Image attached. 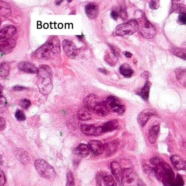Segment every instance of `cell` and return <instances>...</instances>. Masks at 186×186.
Instances as JSON below:
<instances>
[{"instance_id": "obj_18", "label": "cell", "mask_w": 186, "mask_h": 186, "mask_svg": "<svg viewBox=\"0 0 186 186\" xmlns=\"http://www.w3.org/2000/svg\"><path fill=\"white\" fill-rule=\"evenodd\" d=\"M18 67L19 70L27 73L37 74L38 71V69H37L33 64L29 62H20V63H19Z\"/></svg>"}, {"instance_id": "obj_50", "label": "cell", "mask_w": 186, "mask_h": 186, "mask_svg": "<svg viewBox=\"0 0 186 186\" xmlns=\"http://www.w3.org/2000/svg\"><path fill=\"white\" fill-rule=\"evenodd\" d=\"M139 186H146V185H145V184L144 183V182L142 181V180H140V182H139Z\"/></svg>"}, {"instance_id": "obj_34", "label": "cell", "mask_w": 186, "mask_h": 186, "mask_svg": "<svg viewBox=\"0 0 186 186\" xmlns=\"http://www.w3.org/2000/svg\"><path fill=\"white\" fill-rule=\"evenodd\" d=\"M7 101L5 96L1 95L0 98V110L1 112L5 111L7 107Z\"/></svg>"}, {"instance_id": "obj_48", "label": "cell", "mask_w": 186, "mask_h": 186, "mask_svg": "<svg viewBox=\"0 0 186 186\" xmlns=\"http://www.w3.org/2000/svg\"><path fill=\"white\" fill-rule=\"evenodd\" d=\"M99 71L101 72L103 74H107L108 73V71L106 70V69H99Z\"/></svg>"}, {"instance_id": "obj_41", "label": "cell", "mask_w": 186, "mask_h": 186, "mask_svg": "<svg viewBox=\"0 0 186 186\" xmlns=\"http://www.w3.org/2000/svg\"><path fill=\"white\" fill-rule=\"evenodd\" d=\"M110 48L111 52L114 53L117 57H119L120 56V50L117 47L114 46L113 45H109Z\"/></svg>"}, {"instance_id": "obj_17", "label": "cell", "mask_w": 186, "mask_h": 186, "mask_svg": "<svg viewBox=\"0 0 186 186\" xmlns=\"http://www.w3.org/2000/svg\"><path fill=\"white\" fill-rule=\"evenodd\" d=\"M98 12V7L95 3H89L85 7V13L90 19L97 18Z\"/></svg>"}, {"instance_id": "obj_6", "label": "cell", "mask_w": 186, "mask_h": 186, "mask_svg": "<svg viewBox=\"0 0 186 186\" xmlns=\"http://www.w3.org/2000/svg\"><path fill=\"white\" fill-rule=\"evenodd\" d=\"M140 179L132 169H125L123 170L122 185L123 186H139Z\"/></svg>"}, {"instance_id": "obj_47", "label": "cell", "mask_w": 186, "mask_h": 186, "mask_svg": "<svg viewBox=\"0 0 186 186\" xmlns=\"http://www.w3.org/2000/svg\"><path fill=\"white\" fill-rule=\"evenodd\" d=\"M124 56L127 58H131L132 57V54L129 52H128V51H125L124 52Z\"/></svg>"}, {"instance_id": "obj_3", "label": "cell", "mask_w": 186, "mask_h": 186, "mask_svg": "<svg viewBox=\"0 0 186 186\" xmlns=\"http://www.w3.org/2000/svg\"><path fill=\"white\" fill-rule=\"evenodd\" d=\"M37 85L40 93L44 95L49 94L53 89L51 71L47 66H41L37 72Z\"/></svg>"}, {"instance_id": "obj_2", "label": "cell", "mask_w": 186, "mask_h": 186, "mask_svg": "<svg viewBox=\"0 0 186 186\" xmlns=\"http://www.w3.org/2000/svg\"><path fill=\"white\" fill-rule=\"evenodd\" d=\"M60 52V44L59 40L57 37H53L45 44L35 51L34 56L37 59L47 60L53 54H58Z\"/></svg>"}, {"instance_id": "obj_51", "label": "cell", "mask_w": 186, "mask_h": 186, "mask_svg": "<svg viewBox=\"0 0 186 186\" xmlns=\"http://www.w3.org/2000/svg\"><path fill=\"white\" fill-rule=\"evenodd\" d=\"M62 1H57L55 2V4L56 5H61V3H62Z\"/></svg>"}, {"instance_id": "obj_4", "label": "cell", "mask_w": 186, "mask_h": 186, "mask_svg": "<svg viewBox=\"0 0 186 186\" xmlns=\"http://www.w3.org/2000/svg\"><path fill=\"white\" fill-rule=\"evenodd\" d=\"M138 30V22L134 20H132L116 27L113 32L112 35L114 36H130L135 33Z\"/></svg>"}, {"instance_id": "obj_49", "label": "cell", "mask_w": 186, "mask_h": 186, "mask_svg": "<svg viewBox=\"0 0 186 186\" xmlns=\"http://www.w3.org/2000/svg\"><path fill=\"white\" fill-rule=\"evenodd\" d=\"M149 75H150V74H149V73L148 72H145L142 74V76L144 77V78H146V77H148Z\"/></svg>"}, {"instance_id": "obj_21", "label": "cell", "mask_w": 186, "mask_h": 186, "mask_svg": "<svg viewBox=\"0 0 186 186\" xmlns=\"http://www.w3.org/2000/svg\"><path fill=\"white\" fill-rule=\"evenodd\" d=\"M160 131V127L159 125H153L150 129L149 133V140L152 144L155 143L159 135Z\"/></svg>"}, {"instance_id": "obj_33", "label": "cell", "mask_w": 186, "mask_h": 186, "mask_svg": "<svg viewBox=\"0 0 186 186\" xmlns=\"http://www.w3.org/2000/svg\"><path fill=\"white\" fill-rule=\"evenodd\" d=\"M67 185L66 186H75L74 179L73 175V174L71 172H68L67 175Z\"/></svg>"}, {"instance_id": "obj_15", "label": "cell", "mask_w": 186, "mask_h": 186, "mask_svg": "<svg viewBox=\"0 0 186 186\" xmlns=\"http://www.w3.org/2000/svg\"><path fill=\"white\" fill-rule=\"evenodd\" d=\"M99 102V99L96 95L94 94H90L85 99L84 103L86 108L89 109L90 111H93L95 107Z\"/></svg>"}, {"instance_id": "obj_43", "label": "cell", "mask_w": 186, "mask_h": 186, "mask_svg": "<svg viewBox=\"0 0 186 186\" xmlns=\"http://www.w3.org/2000/svg\"><path fill=\"white\" fill-rule=\"evenodd\" d=\"M96 180L97 182V186H102V177L101 174H98L96 177Z\"/></svg>"}, {"instance_id": "obj_20", "label": "cell", "mask_w": 186, "mask_h": 186, "mask_svg": "<svg viewBox=\"0 0 186 186\" xmlns=\"http://www.w3.org/2000/svg\"><path fill=\"white\" fill-rule=\"evenodd\" d=\"M109 111L105 102H99L95 107L93 111L98 115L105 116L109 113Z\"/></svg>"}, {"instance_id": "obj_8", "label": "cell", "mask_w": 186, "mask_h": 186, "mask_svg": "<svg viewBox=\"0 0 186 186\" xmlns=\"http://www.w3.org/2000/svg\"><path fill=\"white\" fill-rule=\"evenodd\" d=\"M105 103L110 111H112L119 115L123 114L126 110L124 105L121 103L118 98L115 96H109L106 99Z\"/></svg>"}, {"instance_id": "obj_23", "label": "cell", "mask_w": 186, "mask_h": 186, "mask_svg": "<svg viewBox=\"0 0 186 186\" xmlns=\"http://www.w3.org/2000/svg\"><path fill=\"white\" fill-rule=\"evenodd\" d=\"M176 75L178 82L186 87V68H180L176 70Z\"/></svg>"}, {"instance_id": "obj_44", "label": "cell", "mask_w": 186, "mask_h": 186, "mask_svg": "<svg viewBox=\"0 0 186 186\" xmlns=\"http://www.w3.org/2000/svg\"><path fill=\"white\" fill-rule=\"evenodd\" d=\"M0 127H1V131L3 130L6 128V122L5 120L2 118H1L0 119Z\"/></svg>"}, {"instance_id": "obj_26", "label": "cell", "mask_w": 186, "mask_h": 186, "mask_svg": "<svg viewBox=\"0 0 186 186\" xmlns=\"http://www.w3.org/2000/svg\"><path fill=\"white\" fill-rule=\"evenodd\" d=\"M120 72L121 75L126 77H131L134 73L131 67L128 64H124L120 68Z\"/></svg>"}, {"instance_id": "obj_12", "label": "cell", "mask_w": 186, "mask_h": 186, "mask_svg": "<svg viewBox=\"0 0 186 186\" xmlns=\"http://www.w3.org/2000/svg\"><path fill=\"white\" fill-rule=\"evenodd\" d=\"M89 148L93 155L98 156L104 152V145L98 141H91L89 142Z\"/></svg>"}, {"instance_id": "obj_38", "label": "cell", "mask_w": 186, "mask_h": 186, "mask_svg": "<svg viewBox=\"0 0 186 186\" xmlns=\"http://www.w3.org/2000/svg\"><path fill=\"white\" fill-rule=\"evenodd\" d=\"M160 1H151L149 3V7L152 9H158L160 7Z\"/></svg>"}, {"instance_id": "obj_42", "label": "cell", "mask_w": 186, "mask_h": 186, "mask_svg": "<svg viewBox=\"0 0 186 186\" xmlns=\"http://www.w3.org/2000/svg\"><path fill=\"white\" fill-rule=\"evenodd\" d=\"M0 183L1 186H3L6 183V177H5V174L3 172L2 170H1L0 172Z\"/></svg>"}, {"instance_id": "obj_24", "label": "cell", "mask_w": 186, "mask_h": 186, "mask_svg": "<svg viewBox=\"0 0 186 186\" xmlns=\"http://www.w3.org/2000/svg\"><path fill=\"white\" fill-rule=\"evenodd\" d=\"M100 174L105 186H117L114 178L110 174L105 172H102Z\"/></svg>"}, {"instance_id": "obj_5", "label": "cell", "mask_w": 186, "mask_h": 186, "mask_svg": "<svg viewBox=\"0 0 186 186\" xmlns=\"http://www.w3.org/2000/svg\"><path fill=\"white\" fill-rule=\"evenodd\" d=\"M35 169L42 177L52 181L56 176L54 169L44 160H37L35 163Z\"/></svg>"}, {"instance_id": "obj_28", "label": "cell", "mask_w": 186, "mask_h": 186, "mask_svg": "<svg viewBox=\"0 0 186 186\" xmlns=\"http://www.w3.org/2000/svg\"><path fill=\"white\" fill-rule=\"evenodd\" d=\"M97 127L93 125H83L81 126V131L87 136L94 135Z\"/></svg>"}, {"instance_id": "obj_19", "label": "cell", "mask_w": 186, "mask_h": 186, "mask_svg": "<svg viewBox=\"0 0 186 186\" xmlns=\"http://www.w3.org/2000/svg\"><path fill=\"white\" fill-rule=\"evenodd\" d=\"M90 151L89 145L84 144H80L73 150V153L81 157H86L89 155Z\"/></svg>"}, {"instance_id": "obj_37", "label": "cell", "mask_w": 186, "mask_h": 186, "mask_svg": "<svg viewBox=\"0 0 186 186\" xmlns=\"http://www.w3.org/2000/svg\"><path fill=\"white\" fill-rule=\"evenodd\" d=\"M31 101L28 99H23L20 102V106L22 107L24 109H28L30 106H31Z\"/></svg>"}, {"instance_id": "obj_10", "label": "cell", "mask_w": 186, "mask_h": 186, "mask_svg": "<svg viewBox=\"0 0 186 186\" xmlns=\"http://www.w3.org/2000/svg\"><path fill=\"white\" fill-rule=\"evenodd\" d=\"M118 127V123L116 120H112L103 124L102 126L98 127L94 136H99L102 133L111 132Z\"/></svg>"}, {"instance_id": "obj_32", "label": "cell", "mask_w": 186, "mask_h": 186, "mask_svg": "<svg viewBox=\"0 0 186 186\" xmlns=\"http://www.w3.org/2000/svg\"><path fill=\"white\" fill-rule=\"evenodd\" d=\"M9 65L6 63H3L1 64L0 66V76L1 77H6L9 75Z\"/></svg>"}, {"instance_id": "obj_45", "label": "cell", "mask_w": 186, "mask_h": 186, "mask_svg": "<svg viewBox=\"0 0 186 186\" xmlns=\"http://www.w3.org/2000/svg\"><path fill=\"white\" fill-rule=\"evenodd\" d=\"M119 14L117 13L115 11H112L111 13V18H112L114 20H117L118 17H119Z\"/></svg>"}, {"instance_id": "obj_35", "label": "cell", "mask_w": 186, "mask_h": 186, "mask_svg": "<svg viewBox=\"0 0 186 186\" xmlns=\"http://www.w3.org/2000/svg\"><path fill=\"white\" fill-rule=\"evenodd\" d=\"M184 185V182L181 176L180 175H177L175 178L173 186H183Z\"/></svg>"}, {"instance_id": "obj_13", "label": "cell", "mask_w": 186, "mask_h": 186, "mask_svg": "<svg viewBox=\"0 0 186 186\" xmlns=\"http://www.w3.org/2000/svg\"><path fill=\"white\" fill-rule=\"evenodd\" d=\"M110 168L112 174L117 181L122 184L123 170H122L120 164L116 162H112L111 163Z\"/></svg>"}, {"instance_id": "obj_16", "label": "cell", "mask_w": 186, "mask_h": 186, "mask_svg": "<svg viewBox=\"0 0 186 186\" xmlns=\"http://www.w3.org/2000/svg\"><path fill=\"white\" fill-rule=\"evenodd\" d=\"M104 145V152L106 157H110L114 155L118 149L119 142L117 141L106 143Z\"/></svg>"}, {"instance_id": "obj_30", "label": "cell", "mask_w": 186, "mask_h": 186, "mask_svg": "<svg viewBox=\"0 0 186 186\" xmlns=\"http://www.w3.org/2000/svg\"><path fill=\"white\" fill-rule=\"evenodd\" d=\"M104 59L105 62L111 66L115 65L117 62V57L112 52L106 53Z\"/></svg>"}, {"instance_id": "obj_9", "label": "cell", "mask_w": 186, "mask_h": 186, "mask_svg": "<svg viewBox=\"0 0 186 186\" xmlns=\"http://www.w3.org/2000/svg\"><path fill=\"white\" fill-rule=\"evenodd\" d=\"M62 48L65 53L70 58H74L77 55V48L76 45L69 40H64L62 42Z\"/></svg>"}, {"instance_id": "obj_22", "label": "cell", "mask_w": 186, "mask_h": 186, "mask_svg": "<svg viewBox=\"0 0 186 186\" xmlns=\"http://www.w3.org/2000/svg\"><path fill=\"white\" fill-rule=\"evenodd\" d=\"M15 155L18 160H19L22 164H27L29 162V156L26 151L22 149H17L15 151Z\"/></svg>"}, {"instance_id": "obj_46", "label": "cell", "mask_w": 186, "mask_h": 186, "mask_svg": "<svg viewBox=\"0 0 186 186\" xmlns=\"http://www.w3.org/2000/svg\"><path fill=\"white\" fill-rule=\"evenodd\" d=\"M13 89L14 90H16V91H22V90H24L26 89V88H25L24 87H22V86L16 85V86L14 87L13 88Z\"/></svg>"}, {"instance_id": "obj_39", "label": "cell", "mask_w": 186, "mask_h": 186, "mask_svg": "<svg viewBox=\"0 0 186 186\" xmlns=\"http://www.w3.org/2000/svg\"><path fill=\"white\" fill-rule=\"evenodd\" d=\"M119 15H120V17L122 18L123 20H126L127 18V11H126V9L124 7H121L120 8Z\"/></svg>"}, {"instance_id": "obj_40", "label": "cell", "mask_w": 186, "mask_h": 186, "mask_svg": "<svg viewBox=\"0 0 186 186\" xmlns=\"http://www.w3.org/2000/svg\"><path fill=\"white\" fill-rule=\"evenodd\" d=\"M178 21L182 25H186V14H180L178 16Z\"/></svg>"}, {"instance_id": "obj_29", "label": "cell", "mask_w": 186, "mask_h": 186, "mask_svg": "<svg viewBox=\"0 0 186 186\" xmlns=\"http://www.w3.org/2000/svg\"><path fill=\"white\" fill-rule=\"evenodd\" d=\"M0 13L2 16L5 17H8L11 13L9 6L2 1L0 2Z\"/></svg>"}, {"instance_id": "obj_27", "label": "cell", "mask_w": 186, "mask_h": 186, "mask_svg": "<svg viewBox=\"0 0 186 186\" xmlns=\"http://www.w3.org/2000/svg\"><path fill=\"white\" fill-rule=\"evenodd\" d=\"M150 87L151 83L150 82L147 81L140 92V95L145 101H147L149 100Z\"/></svg>"}, {"instance_id": "obj_14", "label": "cell", "mask_w": 186, "mask_h": 186, "mask_svg": "<svg viewBox=\"0 0 186 186\" xmlns=\"http://www.w3.org/2000/svg\"><path fill=\"white\" fill-rule=\"evenodd\" d=\"M170 161L175 168L178 170H186V161L178 155L171 156Z\"/></svg>"}, {"instance_id": "obj_7", "label": "cell", "mask_w": 186, "mask_h": 186, "mask_svg": "<svg viewBox=\"0 0 186 186\" xmlns=\"http://www.w3.org/2000/svg\"><path fill=\"white\" fill-rule=\"evenodd\" d=\"M139 23V30L142 36L146 39L153 38L156 34V30L154 26L146 18H142Z\"/></svg>"}, {"instance_id": "obj_31", "label": "cell", "mask_w": 186, "mask_h": 186, "mask_svg": "<svg viewBox=\"0 0 186 186\" xmlns=\"http://www.w3.org/2000/svg\"><path fill=\"white\" fill-rule=\"evenodd\" d=\"M170 52L174 55L186 61V51L183 49L177 48H174L170 50Z\"/></svg>"}, {"instance_id": "obj_36", "label": "cell", "mask_w": 186, "mask_h": 186, "mask_svg": "<svg viewBox=\"0 0 186 186\" xmlns=\"http://www.w3.org/2000/svg\"><path fill=\"white\" fill-rule=\"evenodd\" d=\"M15 116L16 119L19 121H24L26 119L25 115L24 114V112L21 110H18L15 112Z\"/></svg>"}, {"instance_id": "obj_25", "label": "cell", "mask_w": 186, "mask_h": 186, "mask_svg": "<svg viewBox=\"0 0 186 186\" xmlns=\"http://www.w3.org/2000/svg\"><path fill=\"white\" fill-rule=\"evenodd\" d=\"M78 116L79 119L83 121H87L91 118V115L90 110L85 107L81 108L79 110Z\"/></svg>"}, {"instance_id": "obj_1", "label": "cell", "mask_w": 186, "mask_h": 186, "mask_svg": "<svg viewBox=\"0 0 186 186\" xmlns=\"http://www.w3.org/2000/svg\"><path fill=\"white\" fill-rule=\"evenodd\" d=\"M17 38V30L15 27L8 25L3 27L0 32L1 52L6 54L11 52L16 45Z\"/></svg>"}, {"instance_id": "obj_11", "label": "cell", "mask_w": 186, "mask_h": 186, "mask_svg": "<svg viewBox=\"0 0 186 186\" xmlns=\"http://www.w3.org/2000/svg\"><path fill=\"white\" fill-rule=\"evenodd\" d=\"M153 115H157L155 111L151 109H146L142 112L137 116V121L139 124L143 127L148 120Z\"/></svg>"}]
</instances>
